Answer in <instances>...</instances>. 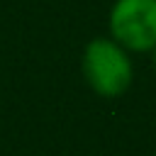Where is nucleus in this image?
<instances>
[{"instance_id":"f257e3e1","label":"nucleus","mask_w":156,"mask_h":156,"mask_svg":"<svg viewBox=\"0 0 156 156\" xmlns=\"http://www.w3.org/2000/svg\"><path fill=\"white\" fill-rule=\"evenodd\" d=\"M80 73L88 88L100 98H119L132 88V54L112 37H95L83 46Z\"/></svg>"},{"instance_id":"7ed1b4c3","label":"nucleus","mask_w":156,"mask_h":156,"mask_svg":"<svg viewBox=\"0 0 156 156\" xmlns=\"http://www.w3.org/2000/svg\"><path fill=\"white\" fill-rule=\"evenodd\" d=\"M149 54H151V63H154V68H156V46H154Z\"/></svg>"},{"instance_id":"f03ea898","label":"nucleus","mask_w":156,"mask_h":156,"mask_svg":"<svg viewBox=\"0 0 156 156\" xmlns=\"http://www.w3.org/2000/svg\"><path fill=\"white\" fill-rule=\"evenodd\" d=\"M107 37L129 54L156 46V0H115L107 12Z\"/></svg>"}]
</instances>
